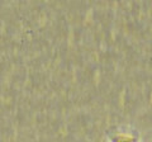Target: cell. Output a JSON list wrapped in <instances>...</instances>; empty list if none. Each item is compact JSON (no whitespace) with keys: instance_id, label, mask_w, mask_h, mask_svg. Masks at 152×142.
<instances>
[{"instance_id":"cell-1","label":"cell","mask_w":152,"mask_h":142,"mask_svg":"<svg viewBox=\"0 0 152 142\" xmlns=\"http://www.w3.org/2000/svg\"><path fill=\"white\" fill-rule=\"evenodd\" d=\"M109 140H110V142H138V138L136 136L121 133V132L110 135L109 136Z\"/></svg>"}]
</instances>
